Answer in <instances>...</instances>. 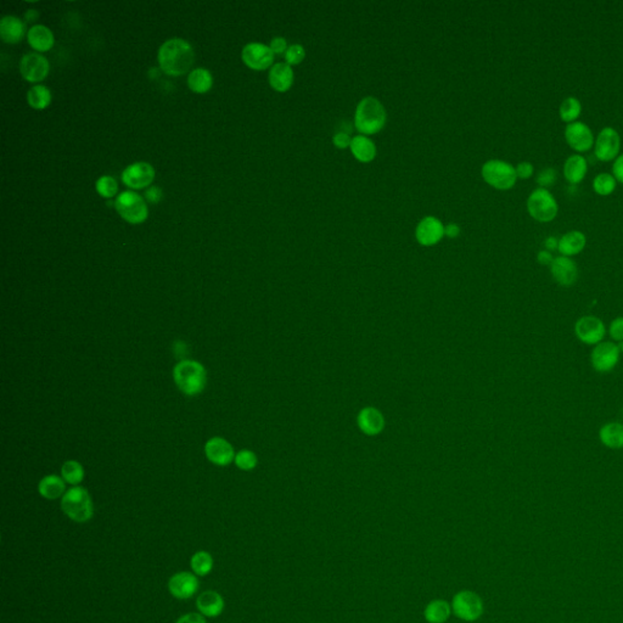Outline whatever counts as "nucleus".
Masks as SVG:
<instances>
[{
    "instance_id": "nucleus-46",
    "label": "nucleus",
    "mask_w": 623,
    "mask_h": 623,
    "mask_svg": "<svg viewBox=\"0 0 623 623\" xmlns=\"http://www.w3.org/2000/svg\"><path fill=\"white\" fill-rule=\"evenodd\" d=\"M145 196L148 198L149 203H160V200L162 198V190L159 186H151L150 189L147 190Z\"/></svg>"
},
{
    "instance_id": "nucleus-40",
    "label": "nucleus",
    "mask_w": 623,
    "mask_h": 623,
    "mask_svg": "<svg viewBox=\"0 0 623 623\" xmlns=\"http://www.w3.org/2000/svg\"><path fill=\"white\" fill-rule=\"evenodd\" d=\"M556 181V171L554 169H544L538 173L537 183L541 188L547 189L548 186H552Z\"/></svg>"
},
{
    "instance_id": "nucleus-27",
    "label": "nucleus",
    "mask_w": 623,
    "mask_h": 623,
    "mask_svg": "<svg viewBox=\"0 0 623 623\" xmlns=\"http://www.w3.org/2000/svg\"><path fill=\"white\" fill-rule=\"evenodd\" d=\"M383 417L378 409L366 408L358 415L359 429L366 435H378L383 429Z\"/></svg>"
},
{
    "instance_id": "nucleus-41",
    "label": "nucleus",
    "mask_w": 623,
    "mask_h": 623,
    "mask_svg": "<svg viewBox=\"0 0 623 623\" xmlns=\"http://www.w3.org/2000/svg\"><path fill=\"white\" fill-rule=\"evenodd\" d=\"M610 337L616 342H623V316H617L609 326Z\"/></svg>"
},
{
    "instance_id": "nucleus-51",
    "label": "nucleus",
    "mask_w": 623,
    "mask_h": 623,
    "mask_svg": "<svg viewBox=\"0 0 623 623\" xmlns=\"http://www.w3.org/2000/svg\"><path fill=\"white\" fill-rule=\"evenodd\" d=\"M37 17H38V13H37L36 10H28V11L26 13V18H27V21H34Z\"/></svg>"
},
{
    "instance_id": "nucleus-15",
    "label": "nucleus",
    "mask_w": 623,
    "mask_h": 623,
    "mask_svg": "<svg viewBox=\"0 0 623 623\" xmlns=\"http://www.w3.org/2000/svg\"><path fill=\"white\" fill-rule=\"evenodd\" d=\"M20 72L26 80L37 83L48 76L49 61L38 53H28L21 59Z\"/></svg>"
},
{
    "instance_id": "nucleus-24",
    "label": "nucleus",
    "mask_w": 623,
    "mask_h": 623,
    "mask_svg": "<svg viewBox=\"0 0 623 623\" xmlns=\"http://www.w3.org/2000/svg\"><path fill=\"white\" fill-rule=\"evenodd\" d=\"M27 39H28L31 47L39 53L50 50L54 46V34L48 27L43 25L33 26L28 31Z\"/></svg>"
},
{
    "instance_id": "nucleus-30",
    "label": "nucleus",
    "mask_w": 623,
    "mask_h": 623,
    "mask_svg": "<svg viewBox=\"0 0 623 623\" xmlns=\"http://www.w3.org/2000/svg\"><path fill=\"white\" fill-rule=\"evenodd\" d=\"M451 614L452 607L446 600H432L424 611L425 619L429 623H444Z\"/></svg>"
},
{
    "instance_id": "nucleus-4",
    "label": "nucleus",
    "mask_w": 623,
    "mask_h": 623,
    "mask_svg": "<svg viewBox=\"0 0 623 623\" xmlns=\"http://www.w3.org/2000/svg\"><path fill=\"white\" fill-rule=\"evenodd\" d=\"M61 509L68 518L78 523H85L94 516L92 497L88 491L80 486L66 491L61 499Z\"/></svg>"
},
{
    "instance_id": "nucleus-49",
    "label": "nucleus",
    "mask_w": 623,
    "mask_h": 623,
    "mask_svg": "<svg viewBox=\"0 0 623 623\" xmlns=\"http://www.w3.org/2000/svg\"><path fill=\"white\" fill-rule=\"evenodd\" d=\"M460 234V227L458 224L449 223L444 225V235L448 238H457Z\"/></svg>"
},
{
    "instance_id": "nucleus-5",
    "label": "nucleus",
    "mask_w": 623,
    "mask_h": 623,
    "mask_svg": "<svg viewBox=\"0 0 623 623\" xmlns=\"http://www.w3.org/2000/svg\"><path fill=\"white\" fill-rule=\"evenodd\" d=\"M482 178L498 190H509L515 186L518 174L514 166L501 160H489L482 166Z\"/></svg>"
},
{
    "instance_id": "nucleus-48",
    "label": "nucleus",
    "mask_w": 623,
    "mask_h": 623,
    "mask_svg": "<svg viewBox=\"0 0 623 623\" xmlns=\"http://www.w3.org/2000/svg\"><path fill=\"white\" fill-rule=\"evenodd\" d=\"M537 261H538L542 265H549V267H550L553 261H554V257H553L550 251H548V250H542V251H539L538 252Z\"/></svg>"
},
{
    "instance_id": "nucleus-19",
    "label": "nucleus",
    "mask_w": 623,
    "mask_h": 623,
    "mask_svg": "<svg viewBox=\"0 0 623 623\" xmlns=\"http://www.w3.org/2000/svg\"><path fill=\"white\" fill-rule=\"evenodd\" d=\"M550 273L554 280L564 287H573L578 279V268L570 257L559 256L554 258L550 265Z\"/></svg>"
},
{
    "instance_id": "nucleus-34",
    "label": "nucleus",
    "mask_w": 623,
    "mask_h": 623,
    "mask_svg": "<svg viewBox=\"0 0 623 623\" xmlns=\"http://www.w3.org/2000/svg\"><path fill=\"white\" fill-rule=\"evenodd\" d=\"M61 475L66 484L78 486L85 479V469L76 460H68L61 467Z\"/></svg>"
},
{
    "instance_id": "nucleus-6",
    "label": "nucleus",
    "mask_w": 623,
    "mask_h": 623,
    "mask_svg": "<svg viewBox=\"0 0 623 623\" xmlns=\"http://www.w3.org/2000/svg\"><path fill=\"white\" fill-rule=\"evenodd\" d=\"M527 210L532 218L545 223L555 218L559 206L549 190L538 188L533 190L527 198Z\"/></svg>"
},
{
    "instance_id": "nucleus-42",
    "label": "nucleus",
    "mask_w": 623,
    "mask_h": 623,
    "mask_svg": "<svg viewBox=\"0 0 623 623\" xmlns=\"http://www.w3.org/2000/svg\"><path fill=\"white\" fill-rule=\"evenodd\" d=\"M515 169H516L518 178H521V179H528V178L532 177V174L535 172L533 164H531V162H527V161L520 162L518 164V167Z\"/></svg>"
},
{
    "instance_id": "nucleus-33",
    "label": "nucleus",
    "mask_w": 623,
    "mask_h": 623,
    "mask_svg": "<svg viewBox=\"0 0 623 623\" xmlns=\"http://www.w3.org/2000/svg\"><path fill=\"white\" fill-rule=\"evenodd\" d=\"M27 102L33 109H46L50 105V90L46 85H34L27 92Z\"/></svg>"
},
{
    "instance_id": "nucleus-18",
    "label": "nucleus",
    "mask_w": 623,
    "mask_h": 623,
    "mask_svg": "<svg viewBox=\"0 0 623 623\" xmlns=\"http://www.w3.org/2000/svg\"><path fill=\"white\" fill-rule=\"evenodd\" d=\"M205 453L211 463L219 467H227L235 459V453L232 444L222 437L211 438L205 446Z\"/></svg>"
},
{
    "instance_id": "nucleus-29",
    "label": "nucleus",
    "mask_w": 623,
    "mask_h": 623,
    "mask_svg": "<svg viewBox=\"0 0 623 623\" xmlns=\"http://www.w3.org/2000/svg\"><path fill=\"white\" fill-rule=\"evenodd\" d=\"M588 171V164L581 155H571L565 161L564 176L571 184H578L583 181Z\"/></svg>"
},
{
    "instance_id": "nucleus-43",
    "label": "nucleus",
    "mask_w": 623,
    "mask_h": 623,
    "mask_svg": "<svg viewBox=\"0 0 623 623\" xmlns=\"http://www.w3.org/2000/svg\"><path fill=\"white\" fill-rule=\"evenodd\" d=\"M351 142L352 138L346 132H339L333 137L334 145L339 149L350 148Z\"/></svg>"
},
{
    "instance_id": "nucleus-20",
    "label": "nucleus",
    "mask_w": 623,
    "mask_h": 623,
    "mask_svg": "<svg viewBox=\"0 0 623 623\" xmlns=\"http://www.w3.org/2000/svg\"><path fill=\"white\" fill-rule=\"evenodd\" d=\"M196 607L201 615L208 619H215L223 614L225 602L218 592L206 590L196 598Z\"/></svg>"
},
{
    "instance_id": "nucleus-3",
    "label": "nucleus",
    "mask_w": 623,
    "mask_h": 623,
    "mask_svg": "<svg viewBox=\"0 0 623 623\" xmlns=\"http://www.w3.org/2000/svg\"><path fill=\"white\" fill-rule=\"evenodd\" d=\"M173 379L186 396H196L206 386V369L196 361H181L173 369Z\"/></svg>"
},
{
    "instance_id": "nucleus-39",
    "label": "nucleus",
    "mask_w": 623,
    "mask_h": 623,
    "mask_svg": "<svg viewBox=\"0 0 623 623\" xmlns=\"http://www.w3.org/2000/svg\"><path fill=\"white\" fill-rule=\"evenodd\" d=\"M304 58H306V50L301 44H292L287 48V53H285V60L290 66L299 65L304 61Z\"/></svg>"
},
{
    "instance_id": "nucleus-31",
    "label": "nucleus",
    "mask_w": 623,
    "mask_h": 623,
    "mask_svg": "<svg viewBox=\"0 0 623 623\" xmlns=\"http://www.w3.org/2000/svg\"><path fill=\"white\" fill-rule=\"evenodd\" d=\"M212 83H213L212 75L206 68H196L194 71L190 72L188 77V85L195 93H207L212 87Z\"/></svg>"
},
{
    "instance_id": "nucleus-50",
    "label": "nucleus",
    "mask_w": 623,
    "mask_h": 623,
    "mask_svg": "<svg viewBox=\"0 0 623 623\" xmlns=\"http://www.w3.org/2000/svg\"><path fill=\"white\" fill-rule=\"evenodd\" d=\"M558 245H559V240H556L554 236H549L545 240V247H547L548 251L558 249Z\"/></svg>"
},
{
    "instance_id": "nucleus-14",
    "label": "nucleus",
    "mask_w": 623,
    "mask_h": 623,
    "mask_svg": "<svg viewBox=\"0 0 623 623\" xmlns=\"http://www.w3.org/2000/svg\"><path fill=\"white\" fill-rule=\"evenodd\" d=\"M621 147L619 134L611 127H605L600 131L595 142V156L604 162H609L617 157Z\"/></svg>"
},
{
    "instance_id": "nucleus-25",
    "label": "nucleus",
    "mask_w": 623,
    "mask_h": 623,
    "mask_svg": "<svg viewBox=\"0 0 623 623\" xmlns=\"http://www.w3.org/2000/svg\"><path fill=\"white\" fill-rule=\"evenodd\" d=\"M351 151L354 157L363 164H368L374 160L376 156V147L374 142L366 135H356L352 138L350 145Z\"/></svg>"
},
{
    "instance_id": "nucleus-26",
    "label": "nucleus",
    "mask_w": 623,
    "mask_h": 623,
    "mask_svg": "<svg viewBox=\"0 0 623 623\" xmlns=\"http://www.w3.org/2000/svg\"><path fill=\"white\" fill-rule=\"evenodd\" d=\"M599 440L607 448L621 449L623 448V424L607 422L600 427Z\"/></svg>"
},
{
    "instance_id": "nucleus-8",
    "label": "nucleus",
    "mask_w": 623,
    "mask_h": 623,
    "mask_svg": "<svg viewBox=\"0 0 623 623\" xmlns=\"http://www.w3.org/2000/svg\"><path fill=\"white\" fill-rule=\"evenodd\" d=\"M452 610L457 617L467 622H474L484 614V602L479 594L463 590L454 595L452 602Z\"/></svg>"
},
{
    "instance_id": "nucleus-9",
    "label": "nucleus",
    "mask_w": 623,
    "mask_h": 623,
    "mask_svg": "<svg viewBox=\"0 0 623 623\" xmlns=\"http://www.w3.org/2000/svg\"><path fill=\"white\" fill-rule=\"evenodd\" d=\"M621 351L615 342L602 341L594 346L590 354V363L595 371L605 374L615 369L619 364Z\"/></svg>"
},
{
    "instance_id": "nucleus-28",
    "label": "nucleus",
    "mask_w": 623,
    "mask_h": 623,
    "mask_svg": "<svg viewBox=\"0 0 623 623\" xmlns=\"http://www.w3.org/2000/svg\"><path fill=\"white\" fill-rule=\"evenodd\" d=\"M66 482L56 475L46 476L38 484V492L43 498L54 501L66 493Z\"/></svg>"
},
{
    "instance_id": "nucleus-1",
    "label": "nucleus",
    "mask_w": 623,
    "mask_h": 623,
    "mask_svg": "<svg viewBox=\"0 0 623 623\" xmlns=\"http://www.w3.org/2000/svg\"><path fill=\"white\" fill-rule=\"evenodd\" d=\"M157 58L161 70L166 75L181 76L189 71L194 63V49L184 39H169L161 46Z\"/></svg>"
},
{
    "instance_id": "nucleus-12",
    "label": "nucleus",
    "mask_w": 623,
    "mask_h": 623,
    "mask_svg": "<svg viewBox=\"0 0 623 623\" xmlns=\"http://www.w3.org/2000/svg\"><path fill=\"white\" fill-rule=\"evenodd\" d=\"M241 58L250 68L256 71H263L270 68L274 61V53L268 46L262 43H249L245 46Z\"/></svg>"
},
{
    "instance_id": "nucleus-38",
    "label": "nucleus",
    "mask_w": 623,
    "mask_h": 623,
    "mask_svg": "<svg viewBox=\"0 0 623 623\" xmlns=\"http://www.w3.org/2000/svg\"><path fill=\"white\" fill-rule=\"evenodd\" d=\"M234 460H235L236 467L241 469V470H246V472L252 470L253 467L257 465V457L255 455L253 452L247 451V449L239 452L235 455V459Z\"/></svg>"
},
{
    "instance_id": "nucleus-35",
    "label": "nucleus",
    "mask_w": 623,
    "mask_h": 623,
    "mask_svg": "<svg viewBox=\"0 0 623 623\" xmlns=\"http://www.w3.org/2000/svg\"><path fill=\"white\" fill-rule=\"evenodd\" d=\"M581 102L577 97H566L564 102H561L559 110L561 119L568 123L576 122L577 118L581 115Z\"/></svg>"
},
{
    "instance_id": "nucleus-7",
    "label": "nucleus",
    "mask_w": 623,
    "mask_h": 623,
    "mask_svg": "<svg viewBox=\"0 0 623 623\" xmlns=\"http://www.w3.org/2000/svg\"><path fill=\"white\" fill-rule=\"evenodd\" d=\"M115 207L117 210L118 215L128 223H143L144 220L148 218V205L145 203V200L134 191H124L122 194L118 195Z\"/></svg>"
},
{
    "instance_id": "nucleus-32",
    "label": "nucleus",
    "mask_w": 623,
    "mask_h": 623,
    "mask_svg": "<svg viewBox=\"0 0 623 623\" xmlns=\"http://www.w3.org/2000/svg\"><path fill=\"white\" fill-rule=\"evenodd\" d=\"M213 565H215L213 556L211 555V553L206 552V550L195 553L190 559L191 571L198 577H205L210 575L211 571L213 570Z\"/></svg>"
},
{
    "instance_id": "nucleus-47",
    "label": "nucleus",
    "mask_w": 623,
    "mask_h": 623,
    "mask_svg": "<svg viewBox=\"0 0 623 623\" xmlns=\"http://www.w3.org/2000/svg\"><path fill=\"white\" fill-rule=\"evenodd\" d=\"M612 173L616 181H621L623 184V155L616 159L615 164L612 166Z\"/></svg>"
},
{
    "instance_id": "nucleus-44",
    "label": "nucleus",
    "mask_w": 623,
    "mask_h": 623,
    "mask_svg": "<svg viewBox=\"0 0 623 623\" xmlns=\"http://www.w3.org/2000/svg\"><path fill=\"white\" fill-rule=\"evenodd\" d=\"M176 623H207V621L206 617L201 615L200 612H198H198H189V614L181 616V617L176 621Z\"/></svg>"
},
{
    "instance_id": "nucleus-22",
    "label": "nucleus",
    "mask_w": 623,
    "mask_h": 623,
    "mask_svg": "<svg viewBox=\"0 0 623 623\" xmlns=\"http://www.w3.org/2000/svg\"><path fill=\"white\" fill-rule=\"evenodd\" d=\"M587 239L583 233L580 230H571L566 233L565 235L561 236L558 245V250L561 253V256L565 257H571L576 256L578 253H581L585 250Z\"/></svg>"
},
{
    "instance_id": "nucleus-23",
    "label": "nucleus",
    "mask_w": 623,
    "mask_h": 623,
    "mask_svg": "<svg viewBox=\"0 0 623 623\" xmlns=\"http://www.w3.org/2000/svg\"><path fill=\"white\" fill-rule=\"evenodd\" d=\"M25 25L23 22L15 16H4L0 22V34L5 43L15 44L23 38L25 36Z\"/></svg>"
},
{
    "instance_id": "nucleus-37",
    "label": "nucleus",
    "mask_w": 623,
    "mask_h": 623,
    "mask_svg": "<svg viewBox=\"0 0 623 623\" xmlns=\"http://www.w3.org/2000/svg\"><path fill=\"white\" fill-rule=\"evenodd\" d=\"M97 191L102 198H114L118 191L117 181L110 176H102L97 179Z\"/></svg>"
},
{
    "instance_id": "nucleus-17",
    "label": "nucleus",
    "mask_w": 623,
    "mask_h": 623,
    "mask_svg": "<svg viewBox=\"0 0 623 623\" xmlns=\"http://www.w3.org/2000/svg\"><path fill=\"white\" fill-rule=\"evenodd\" d=\"M565 139L578 152L588 151L594 144V135L590 127L583 122L569 123L565 129Z\"/></svg>"
},
{
    "instance_id": "nucleus-11",
    "label": "nucleus",
    "mask_w": 623,
    "mask_h": 623,
    "mask_svg": "<svg viewBox=\"0 0 623 623\" xmlns=\"http://www.w3.org/2000/svg\"><path fill=\"white\" fill-rule=\"evenodd\" d=\"M200 582L194 573L181 571L174 573L169 581V590L173 598L186 600L193 598L198 593Z\"/></svg>"
},
{
    "instance_id": "nucleus-36",
    "label": "nucleus",
    "mask_w": 623,
    "mask_h": 623,
    "mask_svg": "<svg viewBox=\"0 0 623 623\" xmlns=\"http://www.w3.org/2000/svg\"><path fill=\"white\" fill-rule=\"evenodd\" d=\"M593 189L597 194L607 196L616 189V178L610 173H600L594 178Z\"/></svg>"
},
{
    "instance_id": "nucleus-21",
    "label": "nucleus",
    "mask_w": 623,
    "mask_h": 623,
    "mask_svg": "<svg viewBox=\"0 0 623 623\" xmlns=\"http://www.w3.org/2000/svg\"><path fill=\"white\" fill-rule=\"evenodd\" d=\"M294 70L290 65L287 63H275L273 68H270V85L274 90H277L279 93L287 92L289 89L294 85Z\"/></svg>"
},
{
    "instance_id": "nucleus-13",
    "label": "nucleus",
    "mask_w": 623,
    "mask_h": 623,
    "mask_svg": "<svg viewBox=\"0 0 623 623\" xmlns=\"http://www.w3.org/2000/svg\"><path fill=\"white\" fill-rule=\"evenodd\" d=\"M155 179V169L147 162H135L122 173V181L132 189L139 190L150 186Z\"/></svg>"
},
{
    "instance_id": "nucleus-2",
    "label": "nucleus",
    "mask_w": 623,
    "mask_h": 623,
    "mask_svg": "<svg viewBox=\"0 0 623 623\" xmlns=\"http://www.w3.org/2000/svg\"><path fill=\"white\" fill-rule=\"evenodd\" d=\"M386 110L376 97H363L356 107L354 124L363 135L379 133L386 124Z\"/></svg>"
},
{
    "instance_id": "nucleus-16",
    "label": "nucleus",
    "mask_w": 623,
    "mask_h": 623,
    "mask_svg": "<svg viewBox=\"0 0 623 623\" xmlns=\"http://www.w3.org/2000/svg\"><path fill=\"white\" fill-rule=\"evenodd\" d=\"M415 236L422 246H434L444 236V225L436 217L427 215L417 224Z\"/></svg>"
},
{
    "instance_id": "nucleus-45",
    "label": "nucleus",
    "mask_w": 623,
    "mask_h": 623,
    "mask_svg": "<svg viewBox=\"0 0 623 623\" xmlns=\"http://www.w3.org/2000/svg\"><path fill=\"white\" fill-rule=\"evenodd\" d=\"M270 48L274 54H284V53H287L289 47H287V39L282 38V37H275V38L272 39Z\"/></svg>"
},
{
    "instance_id": "nucleus-10",
    "label": "nucleus",
    "mask_w": 623,
    "mask_h": 623,
    "mask_svg": "<svg viewBox=\"0 0 623 623\" xmlns=\"http://www.w3.org/2000/svg\"><path fill=\"white\" fill-rule=\"evenodd\" d=\"M575 334L582 344L597 346L604 340L607 328L599 316H585L577 320L575 324Z\"/></svg>"
}]
</instances>
